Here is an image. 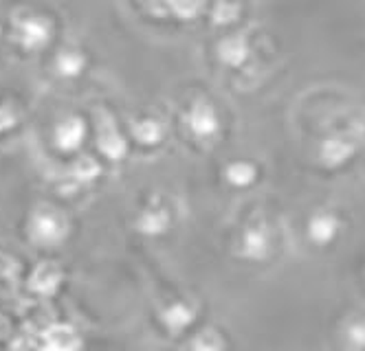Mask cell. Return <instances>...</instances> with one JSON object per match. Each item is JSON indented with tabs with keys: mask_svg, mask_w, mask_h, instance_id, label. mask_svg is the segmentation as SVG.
<instances>
[{
	"mask_svg": "<svg viewBox=\"0 0 365 351\" xmlns=\"http://www.w3.org/2000/svg\"><path fill=\"white\" fill-rule=\"evenodd\" d=\"M185 125L192 137L202 143H210V141L218 139L222 132L220 115L216 110V105L207 97H196L190 103L187 112H185Z\"/></svg>",
	"mask_w": 365,
	"mask_h": 351,
	"instance_id": "1",
	"label": "cell"
},
{
	"mask_svg": "<svg viewBox=\"0 0 365 351\" xmlns=\"http://www.w3.org/2000/svg\"><path fill=\"white\" fill-rule=\"evenodd\" d=\"M273 253V235L264 220L251 222L240 235V255L251 261H264Z\"/></svg>",
	"mask_w": 365,
	"mask_h": 351,
	"instance_id": "2",
	"label": "cell"
},
{
	"mask_svg": "<svg viewBox=\"0 0 365 351\" xmlns=\"http://www.w3.org/2000/svg\"><path fill=\"white\" fill-rule=\"evenodd\" d=\"M68 233V222L56 209H40L31 220V235L40 244H58Z\"/></svg>",
	"mask_w": 365,
	"mask_h": 351,
	"instance_id": "3",
	"label": "cell"
},
{
	"mask_svg": "<svg viewBox=\"0 0 365 351\" xmlns=\"http://www.w3.org/2000/svg\"><path fill=\"white\" fill-rule=\"evenodd\" d=\"M354 154H356V145L346 137H339V134L324 139L317 150L319 163L328 169H336V167L346 165Z\"/></svg>",
	"mask_w": 365,
	"mask_h": 351,
	"instance_id": "4",
	"label": "cell"
},
{
	"mask_svg": "<svg viewBox=\"0 0 365 351\" xmlns=\"http://www.w3.org/2000/svg\"><path fill=\"white\" fill-rule=\"evenodd\" d=\"M218 60L229 68H240L251 58V44L245 33H233L218 44Z\"/></svg>",
	"mask_w": 365,
	"mask_h": 351,
	"instance_id": "5",
	"label": "cell"
},
{
	"mask_svg": "<svg viewBox=\"0 0 365 351\" xmlns=\"http://www.w3.org/2000/svg\"><path fill=\"white\" fill-rule=\"evenodd\" d=\"M339 229H341V222L334 213L330 211H317L308 222V237L319 246H326L330 241H334V237L339 235Z\"/></svg>",
	"mask_w": 365,
	"mask_h": 351,
	"instance_id": "6",
	"label": "cell"
},
{
	"mask_svg": "<svg viewBox=\"0 0 365 351\" xmlns=\"http://www.w3.org/2000/svg\"><path fill=\"white\" fill-rule=\"evenodd\" d=\"M99 150L101 154L110 158V160H121L125 154H128V143L125 139L119 134L117 125L108 119V117H103L101 119V125H99Z\"/></svg>",
	"mask_w": 365,
	"mask_h": 351,
	"instance_id": "7",
	"label": "cell"
},
{
	"mask_svg": "<svg viewBox=\"0 0 365 351\" xmlns=\"http://www.w3.org/2000/svg\"><path fill=\"white\" fill-rule=\"evenodd\" d=\"M86 139V125L82 119L68 117L56 130V143L62 152H77Z\"/></svg>",
	"mask_w": 365,
	"mask_h": 351,
	"instance_id": "8",
	"label": "cell"
},
{
	"mask_svg": "<svg viewBox=\"0 0 365 351\" xmlns=\"http://www.w3.org/2000/svg\"><path fill=\"white\" fill-rule=\"evenodd\" d=\"M18 36H20V42L27 48H42L51 38V24L38 16L27 18V20L20 22Z\"/></svg>",
	"mask_w": 365,
	"mask_h": 351,
	"instance_id": "9",
	"label": "cell"
},
{
	"mask_svg": "<svg viewBox=\"0 0 365 351\" xmlns=\"http://www.w3.org/2000/svg\"><path fill=\"white\" fill-rule=\"evenodd\" d=\"M82 342L68 325H53L44 334V349L46 351H80Z\"/></svg>",
	"mask_w": 365,
	"mask_h": 351,
	"instance_id": "10",
	"label": "cell"
},
{
	"mask_svg": "<svg viewBox=\"0 0 365 351\" xmlns=\"http://www.w3.org/2000/svg\"><path fill=\"white\" fill-rule=\"evenodd\" d=\"M60 281H62V270L51 261L40 263L31 275V288L40 294H53Z\"/></svg>",
	"mask_w": 365,
	"mask_h": 351,
	"instance_id": "11",
	"label": "cell"
},
{
	"mask_svg": "<svg viewBox=\"0 0 365 351\" xmlns=\"http://www.w3.org/2000/svg\"><path fill=\"white\" fill-rule=\"evenodd\" d=\"M225 180L231 187L247 189L257 180V167L251 160H231V163L225 165Z\"/></svg>",
	"mask_w": 365,
	"mask_h": 351,
	"instance_id": "12",
	"label": "cell"
},
{
	"mask_svg": "<svg viewBox=\"0 0 365 351\" xmlns=\"http://www.w3.org/2000/svg\"><path fill=\"white\" fill-rule=\"evenodd\" d=\"M133 134L141 145H159L165 139V125L159 119H139L133 123Z\"/></svg>",
	"mask_w": 365,
	"mask_h": 351,
	"instance_id": "13",
	"label": "cell"
},
{
	"mask_svg": "<svg viewBox=\"0 0 365 351\" xmlns=\"http://www.w3.org/2000/svg\"><path fill=\"white\" fill-rule=\"evenodd\" d=\"M170 213L165 206H150L139 218V231L145 235H161L170 229Z\"/></svg>",
	"mask_w": 365,
	"mask_h": 351,
	"instance_id": "14",
	"label": "cell"
},
{
	"mask_svg": "<svg viewBox=\"0 0 365 351\" xmlns=\"http://www.w3.org/2000/svg\"><path fill=\"white\" fill-rule=\"evenodd\" d=\"M163 320L172 332H182L194 320V310L185 303H174L163 312Z\"/></svg>",
	"mask_w": 365,
	"mask_h": 351,
	"instance_id": "15",
	"label": "cell"
},
{
	"mask_svg": "<svg viewBox=\"0 0 365 351\" xmlns=\"http://www.w3.org/2000/svg\"><path fill=\"white\" fill-rule=\"evenodd\" d=\"M84 70V58L77 51H64L58 56V73L62 77H77Z\"/></svg>",
	"mask_w": 365,
	"mask_h": 351,
	"instance_id": "16",
	"label": "cell"
},
{
	"mask_svg": "<svg viewBox=\"0 0 365 351\" xmlns=\"http://www.w3.org/2000/svg\"><path fill=\"white\" fill-rule=\"evenodd\" d=\"M180 351H222V340L216 332L207 330L198 334L190 345H185Z\"/></svg>",
	"mask_w": 365,
	"mask_h": 351,
	"instance_id": "17",
	"label": "cell"
},
{
	"mask_svg": "<svg viewBox=\"0 0 365 351\" xmlns=\"http://www.w3.org/2000/svg\"><path fill=\"white\" fill-rule=\"evenodd\" d=\"M73 176H75V180H80V182H91V180H95L99 176V165L95 163V158L82 156L73 165Z\"/></svg>",
	"mask_w": 365,
	"mask_h": 351,
	"instance_id": "18",
	"label": "cell"
},
{
	"mask_svg": "<svg viewBox=\"0 0 365 351\" xmlns=\"http://www.w3.org/2000/svg\"><path fill=\"white\" fill-rule=\"evenodd\" d=\"M346 342L352 351H363L365 349V323L354 320L346 330Z\"/></svg>",
	"mask_w": 365,
	"mask_h": 351,
	"instance_id": "19",
	"label": "cell"
},
{
	"mask_svg": "<svg viewBox=\"0 0 365 351\" xmlns=\"http://www.w3.org/2000/svg\"><path fill=\"white\" fill-rule=\"evenodd\" d=\"M165 5L178 18H196L200 14V3H198V0H165Z\"/></svg>",
	"mask_w": 365,
	"mask_h": 351,
	"instance_id": "20",
	"label": "cell"
},
{
	"mask_svg": "<svg viewBox=\"0 0 365 351\" xmlns=\"http://www.w3.org/2000/svg\"><path fill=\"white\" fill-rule=\"evenodd\" d=\"M236 9H238V7L220 3V5L216 7V11L212 14V18H214V22H216V24H231L233 20L238 18V11H236Z\"/></svg>",
	"mask_w": 365,
	"mask_h": 351,
	"instance_id": "21",
	"label": "cell"
},
{
	"mask_svg": "<svg viewBox=\"0 0 365 351\" xmlns=\"http://www.w3.org/2000/svg\"><path fill=\"white\" fill-rule=\"evenodd\" d=\"M14 351H40V349L34 342H29V340H20V342H16Z\"/></svg>",
	"mask_w": 365,
	"mask_h": 351,
	"instance_id": "22",
	"label": "cell"
}]
</instances>
